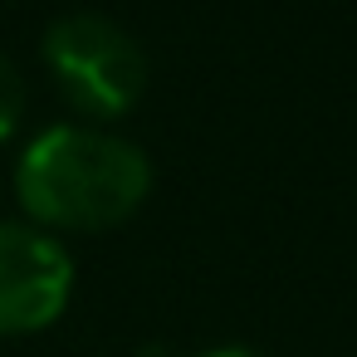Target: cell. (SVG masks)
<instances>
[{"label": "cell", "instance_id": "1", "mask_svg": "<svg viewBox=\"0 0 357 357\" xmlns=\"http://www.w3.org/2000/svg\"><path fill=\"white\" fill-rule=\"evenodd\" d=\"M152 191V162L137 142L93 123L45 128L15 162V196L40 230H113Z\"/></svg>", "mask_w": 357, "mask_h": 357}, {"label": "cell", "instance_id": "2", "mask_svg": "<svg viewBox=\"0 0 357 357\" xmlns=\"http://www.w3.org/2000/svg\"><path fill=\"white\" fill-rule=\"evenodd\" d=\"M40 54L59 93L89 118H118L147 89V50L128 25L98 10L59 15L45 30Z\"/></svg>", "mask_w": 357, "mask_h": 357}, {"label": "cell", "instance_id": "3", "mask_svg": "<svg viewBox=\"0 0 357 357\" xmlns=\"http://www.w3.org/2000/svg\"><path fill=\"white\" fill-rule=\"evenodd\" d=\"M74 298L69 250L25 220H0V337L50 328Z\"/></svg>", "mask_w": 357, "mask_h": 357}, {"label": "cell", "instance_id": "4", "mask_svg": "<svg viewBox=\"0 0 357 357\" xmlns=\"http://www.w3.org/2000/svg\"><path fill=\"white\" fill-rule=\"evenodd\" d=\"M25 118V79L10 54H0V142H10Z\"/></svg>", "mask_w": 357, "mask_h": 357}, {"label": "cell", "instance_id": "5", "mask_svg": "<svg viewBox=\"0 0 357 357\" xmlns=\"http://www.w3.org/2000/svg\"><path fill=\"white\" fill-rule=\"evenodd\" d=\"M191 357H264V352H250V347H206V352H191Z\"/></svg>", "mask_w": 357, "mask_h": 357}]
</instances>
